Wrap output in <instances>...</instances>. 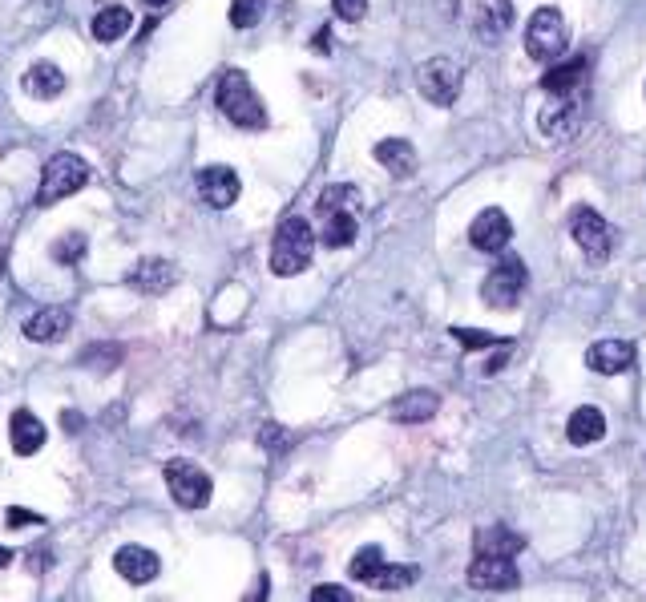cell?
I'll return each mask as SVG.
<instances>
[{
	"label": "cell",
	"instance_id": "obj_1",
	"mask_svg": "<svg viewBox=\"0 0 646 602\" xmlns=\"http://www.w3.org/2000/svg\"><path fill=\"white\" fill-rule=\"evenodd\" d=\"M356 215H360V194L352 186H328L319 194V243L332 251L352 247L360 231Z\"/></svg>",
	"mask_w": 646,
	"mask_h": 602
},
{
	"label": "cell",
	"instance_id": "obj_2",
	"mask_svg": "<svg viewBox=\"0 0 646 602\" xmlns=\"http://www.w3.org/2000/svg\"><path fill=\"white\" fill-rule=\"evenodd\" d=\"M214 102H219V110H223L235 126H243V130H263V126H267V110H263V102H259V93H255L251 77L239 73V69L223 73L219 89H214Z\"/></svg>",
	"mask_w": 646,
	"mask_h": 602
},
{
	"label": "cell",
	"instance_id": "obj_3",
	"mask_svg": "<svg viewBox=\"0 0 646 602\" xmlns=\"http://www.w3.org/2000/svg\"><path fill=\"white\" fill-rule=\"evenodd\" d=\"M311 251H315V231H311V223L299 219V215H291V219H283L279 231H275V243H271V271H275V275H299V271H307Z\"/></svg>",
	"mask_w": 646,
	"mask_h": 602
},
{
	"label": "cell",
	"instance_id": "obj_4",
	"mask_svg": "<svg viewBox=\"0 0 646 602\" xmlns=\"http://www.w3.org/2000/svg\"><path fill=\"white\" fill-rule=\"evenodd\" d=\"M85 182H89V166H85L77 154H53V158L45 162V174H41L37 207H53V203H61V198L77 194Z\"/></svg>",
	"mask_w": 646,
	"mask_h": 602
},
{
	"label": "cell",
	"instance_id": "obj_5",
	"mask_svg": "<svg viewBox=\"0 0 646 602\" xmlns=\"http://www.w3.org/2000/svg\"><path fill=\"white\" fill-rule=\"evenodd\" d=\"M566 45H570V29H566L558 9H537L529 17V25H525V53L533 61H554V57L566 53Z\"/></svg>",
	"mask_w": 646,
	"mask_h": 602
},
{
	"label": "cell",
	"instance_id": "obj_6",
	"mask_svg": "<svg viewBox=\"0 0 646 602\" xmlns=\"http://www.w3.org/2000/svg\"><path fill=\"white\" fill-rule=\"evenodd\" d=\"M416 85L433 106H453L461 93V65L453 57H433L416 69Z\"/></svg>",
	"mask_w": 646,
	"mask_h": 602
},
{
	"label": "cell",
	"instance_id": "obj_7",
	"mask_svg": "<svg viewBox=\"0 0 646 602\" xmlns=\"http://www.w3.org/2000/svg\"><path fill=\"white\" fill-rule=\"evenodd\" d=\"M166 485H170V497L178 501L182 510H202L206 501H210V477L206 469H198L194 461H170L162 469Z\"/></svg>",
	"mask_w": 646,
	"mask_h": 602
},
{
	"label": "cell",
	"instance_id": "obj_8",
	"mask_svg": "<svg viewBox=\"0 0 646 602\" xmlns=\"http://www.w3.org/2000/svg\"><path fill=\"white\" fill-rule=\"evenodd\" d=\"M525 263L517 259V255H505L489 275H485V283H481V295H485V304L489 308H513L517 299H521V291H525Z\"/></svg>",
	"mask_w": 646,
	"mask_h": 602
},
{
	"label": "cell",
	"instance_id": "obj_9",
	"mask_svg": "<svg viewBox=\"0 0 646 602\" xmlns=\"http://www.w3.org/2000/svg\"><path fill=\"white\" fill-rule=\"evenodd\" d=\"M570 235H574V243H578L594 263L610 255L614 235H610V227H606V219H602L598 211H590V207H574V211H570Z\"/></svg>",
	"mask_w": 646,
	"mask_h": 602
},
{
	"label": "cell",
	"instance_id": "obj_10",
	"mask_svg": "<svg viewBox=\"0 0 646 602\" xmlns=\"http://www.w3.org/2000/svg\"><path fill=\"white\" fill-rule=\"evenodd\" d=\"M194 186H198V198L206 207H214V211H227L235 198H239V174L231 170V166H206V170H198V178H194Z\"/></svg>",
	"mask_w": 646,
	"mask_h": 602
},
{
	"label": "cell",
	"instance_id": "obj_11",
	"mask_svg": "<svg viewBox=\"0 0 646 602\" xmlns=\"http://www.w3.org/2000/svg\"><path fill=\"white\" fill-rule=\"evenodd\" d=\"M469 239H473V247H477V251H485V255H501V251L509 247V239H513V223H509V215H505V211L489 207V211H481V215L473 219Z\"/></svg>",
	"mask_w": 646,
	"mask_h": 602
},
{
	"label": "cell",
	"instance_id": "obj_12",
	"mask_svg": "<svg viewBox=\"0 0 646 602\" xmlns=\"http://www.w3.org/2000/svg\"><path fill=\"white\" fill-rule=\"evenodd\" d=\"M174 279H178V267L170 259H158V255H146L126 271V283L142 295H166L174 287Z\"/></svg>",
	"mask_w": 646,
	"mask_h": 602
},
{
	"label": "cell",
	"instance_id": "obj_13",
	"mask_svg": "<svg viewBox=\"0 0 646 602\" xmlns=\"http://www.w3.org/2000/svg\"><path fill=\"white\" fill-rule=\"evenodd\" d=\"M469 586L477 590H509L517 586V566L509 554H477L469 562Z\"/></svg>",
	"mask_w": 646,
	"mask_h": 602
},
{
	"label": "cell",
	"instance_id": "obj_14",
	"mask_svg": "<svg viewBox=\"0 0 646 602\" xmlns=\"http://www.w3.org/2000/svg\"><path fill=\"white\" fill-rule=\"evenodd\" d=\"M114 570H118L126 582L142 586V582H154V578H158L162 562H158V554L146 550V546H122V550L114 554Z\"/></svg>",
	"mask_w": 646,
	"mask_h": 602
},
{
	"label": "cell",
	"instance_id": "obj_15",
	"mask_svg": "<svg viewBox=\"0 0 646 602\" xmlns=\"http://www.w3.org/2000/svg\"><path fill=\"white\" fill-rule=\"evenodd\" d=\"M634 364V348L626 340H594L586 348V368L602 372V376H614V372H626Z\"/></svg>",
	"mask_w": 646,
	"mask_h": 602
},
{
	"label": "cell",
	"instance_id": "obj_16",
	"mask_svg": "<svg viewBox=\"0 0 646 602\" xmlns=\"http://www.w3.org/2000/svg\"><path fill=\"white\" fill-rule=\"evenodd\" d=\"M509 25H513V5H509V0H481V5H477L473 29H477L481 41L497 45L509 33Z\"/></svg>",
	"mask_w": 646,
	"mask_h": 602
},
{
	"label": "cell",
	"instance_id": "obj_17",
	"mask_svg": "<svg viewBox=\"0 0 646 602\" xmlns=\"http://www.w3.org/2000/svg\"><path fill=\"white\" fill-rule=\"evenodd\" d=\"M578 114H582L578 93H570V97H550V106L542 110V130H546L550 138H570V134L578 130Z\"/></svg>",
	"mask_w": 646,
	"mask_h": 602
},
{
	"label": "cell",
	"instance_id": "obj_18",
	"mask_svg": "<svg viewBox=\"0 0 646 602\" xmlns=\"http://www.w3.org/2000/svg\"><path fill=\"white\" fill-rule=\"evenodd\" d=\"M433 413H441V396L428 392V388H416V392L392 400V421H400V425H420Z\"/></svg>",
	"mask_w": 646,
	"mask_h": 602
},
{
	"label": "cell",
	"instance_id": "obj_19",
	"mask_svg": "<svg viewBox=\"0 0 646 602\" xmlns=\"http://www.w3.org/2000/svg\"><path fill=\"white\" fill-rule=\"evenodd\" d=\"M602 433H606V417H602V409H594V405H582V409H574V413H570V425H566V437H570V445L586 449V445L602 441Z\"/></svg>",
	"mask_w": 646,
	"mask_h": 602
},
{
	"label": "cell",
	"instance_id": "obj_20",
	"mask_svg": "<svg viewBox=\"0 0 646 602\" xmlns=\"http://www.w3.org/2000/svg\"><path fill=\"white\" fill-rule=\"evenodd\" d=\"M61 89H65V73L53 61H37L25 73V93L37 97V102H53V97H61Z\"/></svg>",
	"mask_w": 646,
	"mask_h": 602
},
{
	"label": "cell",
	"instance_id": "obj_21",
	"mask_svg": "<svg viewBox=\"0 0 646 602\" xmlns=\"http://www.w3.org/2000/svg\"><path fill=\"white\" fill-rule=\"evenodd\" d=\"M376 162H380L392 178H408V174L416 170V150H412V142H404V138H384V142H376Z\"/></svg>",
	"mask_w": 646,
	"mask_h": 602
},
{
	"label": "cell",
	"instance_id": "obj_22",
	"mask_svg": "<svg viewBox=\"0 0 646 602\" xmlns=\"http://www.w3.org/2000/svg\"><path fill=\"white\" fill-rule=\"evenodd\" d=\"M65 328H69V312L65 308H41V312H33L25 320V336L33 344H53V340L65 336Z\"/></svg>",
	"mask_w": 646,
	"mask_h": 602
},
{
	"label": "cell",
	"instance_id": "obj_23",
	"mask_svg": "<svg viewBox=\"0 0 646 602\" xmlns=\"http://www.w3.org/2000/svg\"><path fill=\"white\" fill-rule=\"evenodd\" d=\"M130 25H134V17H130V9H122V5H110V9H101L97 17H93V41H101V45H114V41H122L126 33H130Z\"/></svg>",
	"mask_w": 646,
	"mask_h": 602
},
{
	"label": "cell",
	"instance_id": "obj_24",
	"mask_svg": "<svg viewBox=\"0 0 646 602\" xmlns=\"http://www.w3.org/2000/svg\"><path fill=\"white\" fill-rule=\"evenodd\" d=\"M582 77H586V61H582V57H578V61H562V65H554V69L542 77V89H546L550 97H570V93L582 89Z\"/></svg>",
	"mask_w": 646,
	"mask_h": 602
},
{
	"label": "cell",
	"instance_id": "obj_25",
	"mask_svg": "<svg viewBox=\"0 0 646 602\" xmlns=\"http://www.w3.org/2000/svg\"><path fill=\"white\" fill-rule=\"evenodd\" d=\"M41 445H45V425L29 409H17L13 413V449H17V457H33Z\"/></svg>",
	"mask_w": 646,
	"mask_h": 602
},
{
	"label": "cell",
	"instance_id": "obj_26",
	"mask_svg": "<svg viewBox=\"0 0 646 602\" xmlns=\"http://www.w3.org/2000/svg\"><path fill=\"white\" fill-rule=\"evenodd\" d=\"M521 546H525V538L505 530V526H489V530L477 534V554H509L513 558Z\"/></svg>",
	"mask_w": 646,
	"mask_h": 602
},
{
	"label": "cell",
	"instance_id": "obj_27",
	"mask_svg": "<svg viewBox=\"0 0 646 602\" xmlns=\"http://www.w3.org/2000/svg\"><path fill=\"white\" fill-rule=\"evenodd\" d=\"M416 574H420L416 566H388V562H380V570L372 574L368 586H376V590H400V586H412Z\"/></svg>",
	"mask_w": 646,
	"mask_h": 602
},
{
	"label": "cell",
	"instance_id": "obj_28",
	"mask_svg": "<svg viewBox=\"0 0 646 602\" xmlns=\"http://www.w3.org/2000/svg\"><path fill=\"white\" fill-rule=\"evenodd\" d=\"M380 562H384V550H380V546H364V550L352 558V570H348V574H352L356 582H372V574L380 570Z\"/></svg>",
	"mask_w": 646,
	"mask_h": 602
},
{
	"label": "cell",
	"instance_id": "obj_29",
	"mask_svg": "<svg viewBox=\"0 0 646 602\" xmlns=\"http://www.w3.org/2000/svg\"><path fill=\"white\" fill-rule=\"evenodd\" d=\"M263 21V0H235L231 5V25L235 29H255Z\"/></svg>",
	"mask_w": 646,
	"mask_h": 602
},
{
	"label": "cell",
	"instance_id": "obj_30",
	"mask_svg": "<svg viewBox=\"0 0 646 602\" xmlns=\"http://www.w3.org/2000/svg\"><path fill=\"white\" fill-rule=\"evenodd\" d=\"M49 251H53V259H57V263H77V259L85 255V235H81V231L61 235V239H57Z\"/></svg>",
	"mask_w": 646,
	"mask_h": 602
},
{
	"label": "cell",
	"instance_id": "obj_31",
	"mask_svg": "<svg viewBox=\"0 0 646 602\" xmlns=\"http://www.w3.org/2000/svg\"><path fill=\"white\" fill-rule=\"evenodd\" d=\"M259 445H263L267 453H287V449H291V433L279 429V425H263V429H259Z\"/></svg>",
	"mask_w": 646,
	"mask_h": 602
},
{
	"label": "cell",
	"instance_id": "obj_32",
	"mask_svg": "<svg viewBox=\"0 0 646 602\" xmlns=\"http://www.w3.org/2000/svg\"><path fill=\"white\" fill-rule=\"evenodd\" d=\"M453 340H461L469 352H481V348H497L501 340L489 336V332H469V328H453Z\"/></svg>",
	"mask_w": 646,
	"mask_h": 602
},
{
	"label": "cell",
	"instance_id": "obj_33",
	"mask_svg": "<svg viewBox=\"0 0 646 602\" xmlns=\"http://www.w3.org/2000/svg\"><path fill=\"white\" fill-rule=\"evenodd\" d=\"M332 9L340 21H360L368 13V0H332Z\"/></svg>",
	"mask_w": 646,
	"mask_h": 602
},
{
	"label": "cell",
	"instance_id": "obj_34",
	"mask_svg": "<svg viewBox=\"0 0 646 602\" xmlns=\"http://www.w3.org/2000/svg\"><path fill=\"white\" fill-rule=\"evenodd\" d=\"M311 598L315 602H352V590L348 586H315Z\"/></svg>",
	"mask_w": 646,
	"mask_h": 602
},
{
	"label": "cell",
	"instance_id": "obj_35",
	"mask_svg": "<svg viewBox=\"0 0 646 602\" xmlns=\"http://www.w3.org/2000/svg\"><path fill=\"white\" fill-rule=\"evenodd\" d=\"M5 526H9V530H21V526H45V522H41V514H29V510H9V514H5Z\"/></svg>",
	"mask_w": 646,
	"mask_h": 602
},
{
	"label": "cell",
	"instance_id": "obj_36",
	"mask_svg": "<svg viewBox=\"0 0 646 602\" xmlns=\"http://www.w3.org/2000/svg\"><path fill=\"white\" fill-rule=\"evenodd\" d=\"M509 356H513V340H501V344H497V352H493V360L485 364V372H497V368H505V364H509Z\"/></svg>",
	"mask_w": 646,
	"mask_h": 602
},
{
	"label": "cell",
	"instance_id": "obj_37",
	"mask_svg": "<svg viewBox=\"0 0 646 602\" xmlns=\"http://www.w3.org/2000/svg\"><path fill=\"white\" fill-rule=\"evenodd\" d=\"M13 562V550H5V546H0V566H9Z\"/></svg>",
	"mask_w": 646,
	"mask_h": 602
},
{
	"label": "cell",
	"instance_id": "obj_38",
	"mask_svg": "<svg viewBox=\"0 0 646 602\" xmlns=\"http://www.w3.org/2000/svg\"><path fill=\"white\" fill-rule=\"evenodd\" d=\"M5 267H9V251H0V279H5Z\"/></svg>",
	"mask_w": 646,
	"mask_h": 602
},
{
	"label": "cell",
	"instance_id": "obj_39",
	"mask_svg": "<svg viewBox=\"0 0 646 602\" xmlns=\"http://www.w3.org/2000/svg\"><path fill=\"white\" fill-rule=\"evenodd\" d=\"M146 5H150V9H162V5H170V0H146Z\"/></svg>",
	"mask_w": 646,
	"mask_h": 602
}]
</instances>
